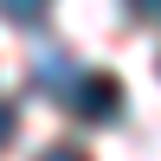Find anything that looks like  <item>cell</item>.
Returning a JSON list of instances; mask_svg holds the SVG:
<instances>
[{
    "mask_svg": "<svg viewBox=\"0 0 161 161\" xmlns=\"http://www.w3.org/2000/svg\"><path fill=\"white\" fill-rule=\"evenodd\" d=\"M45 13H52V0H0V19H7V26H19V32L45 26Z\"/></svg>",
    "mask_w": 161,
    "mask_h": 161,
    "instance_id": "7a4b0ae2",
    "label": "cell"
},
{
    "mask_svg": "<svg viewBox=\"0 0 161 161\" xmlns=\"http://www.w3.org/2000/svg\"><path fill=\"white\" fill-rule=\"evenodd\" d=\"M129 13L136 19H161V0H129Z\"/></svg>",
    "mask_w": 161,
    "mask_h": 161,
    "instance_id": "5b68a950",
    "label": "cell"
},
{
    "mask_svg": "<svg viewBox=\"0 0 161 161\" xmlns=\"http://www.w3.org/2000/svg\"><path fill=\"white\" fill-rule=\"evenodd\" d=\"M13 129H19V123H13V103L0 97V148H7V142H13Z\"/></svg>",
    "mask_w": 161,
    "mask_h": 161,
    "instance_id": "277c9868",
    "label": "cell"
},
{
    "mask_svg": "<svg viewBox=\"0 0 161 161\" xmlns=\"http://www.w3.org/2000/svg\"><path fill=\"white\" fill-rule=\"evenodd\" d=\"M64 110L77 123H116L123 116V77L116 71H77L64 90Z\"/></svg>",
    "mask_w": 161,
    "mask_h": 161,
    "instance_id": "6da1fadb",
    "label": "cell"
},
{
    "mask_svg": "<svg viewBox=\"0 0 161 161\" xmlns=\"http://www.w3.org/2000/svg\"><path fill=\"white\" fill-rule=\"evenodd\" d=\"M39 161H90V155H84V148H71V142H58V148H45Z\"/></svg>",
    "mask_w": 161,
    "mask_h": 161,
    "instance_id": "3957f363",
    "label": "cell"
}]
</instances>
